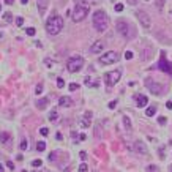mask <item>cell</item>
Masks as SVG:
<instances>
[{
  "label": "cell",
  "instance_id": "1",
  "mask_svg": "<svg viewBox=\"0 0 172 172\" xmlns=\"http://www.w3.org/2000/svg\"><path fill=\"white\" fill-rule=\"evenodd\" d=\"M93 27L98 30V32H106L108 30V25H109V18H108V14L104 13L103 10H98L93 13Z\"/></svg>",
  "mask_w": 172,
  "mask_h": 172
},
{
  "label": "cell",
  "instance_id": "2",
  "mask_svg": "<svg viewBox=\"0 0 172 172\" xmlns=\"http://www.w3.org/2000/svg\"><path fill=\"white\" fill-rule=\"evenodd\" d=\"M62 29H63V19L59 14H54L46 21V30L49 35H59Z\"/></svg>",
  "mask_w": 172,
  "mask_h": 172
},
{
  "label": "cell",
  "instance_id": "3",
  "mask_svg": "<svg viewBox=\"0 0 172 172\" xmlns=\"http://www.w3.org/2000/svg\"><path fill=\"white\" fill-rule=\"evenodd\" d=\"M115 29H117V32L123 38H126V40H133V38L136 36V32H134V29H133V25L128 24V22L123 21V19H119L117 22H115Z\"/></svg>",
  "mask_w": 172,
  "mask_h": 172
},
{
  "label": "cell",
  "instance_id": "4",
  "mask_svg": "<svg viewBox=\"0 0 172 172\" xmlns=\"http://www.w3.org/2000/svg\"><path fill=\"white\" fill-rule=\"evenodd\" d=\"M88 14V3L82 2V3H77L74 10H73V14H71V18H73L74 22H81L87 18Z\"/></svg>",
  "mask_w": 172,
  "mask_h": 172
},
{
  "label": "cell",
  "instance_id": "5",
  "mask_svg": "<svg viewBox=\"0 0 172 172\" xmlns=\"http://www.w3.org/2000/svg\"><path fill=\"white\" fill-rule=\"evenodd\" d=\"M82 66H84V59L79 57V55H74L66 62V68H68L70 73H77L79 70H82Z\"/></svg>",
  "mask_w": 172,
  "mask_h": 172
},
{
  "label": "cell",
  "instance_id": "6",
  "mask_svg": "<svg viewBox=\"0 0 172 172\" xmlns=\"http://www.w3.org/2000/svg\"><path fill=\"white\" fill-rule=\"evenodd\" d=\"M119 59H120L119 52H115V51H108V52H104L101 57H99V63H101V65H112V63L117 62Z\"/></svg>",
  "mask_w": 172,
  "mask_h": 172
},
{
  "label": "cell",
  "instance_id": "7",
  "mask_svg": "<svg viewBox=\"0 0 172 172\" xmlns=\"http://www.w3.org/2000/svg\"><path fill=\"white\" fill-rule=\"evenodd\" d=\"M120 76H122L120 70L109 71V73H106V76H104V81H106V84H108L109 87H112V85H115V84L120 81Z\"/></svg>",
  "mask_w": 172,
  "mask_h": 172
},
{
  "label": "cell",
  "instance_id": "8",
  "mask_svg": "<svg viewBox=\"0 0 172 172\" xmlns=\"http://www.w3.org/2000/svg\"><path fill=\"white\" fill-rule=\"evenodd\" d=\"M136 16H137V19H139L141 25L144 27V29H150L152 27V19H150V16H148L145 11H136Z\"/></svg>",
  "mask_w": 172,
  "mask_h": 172
},
{
  "label": "cell",
  "instance_id": "9",
  "mask_svg": "<svg viewBox=\"0 0 172 172\" xmlns=\"http://www.w3.org/2000/svg\"><path fill=\"white\" fill-rule=\"evenodd\" d=\"M145 85L153 95H161L163 93V85L158 84V82H155V81H152V79H145Z\"/></svg>",
  "mask_w": 172,
  "mask_h": 172
},
{
  "label": "cell",
  "instance_id": "10",
  "mask_svg": "<svg viewBox=\"0 0 172 172\" xmlns=\"http://www.w3.org/2000/svg\"><path fill=\"white\" fill-rule=\"evenodd\" d=\"M104 46H106V43H104L103 40H98V41H95L90 46V52L92 54H99V52H103Z\"/></svg>",
  "mask_w": 172,
  "mask_h": 172
},
{
  "label": "cell",
  "instance_id": "11",
  "mask_svg": "<svg viewBox=\"0 0 172 172\" xmlns=\"http://www.w3.org/2000/svg\"><path fill=\"white\" fill-rule=\"evenodd\" d=\"M59 106L60 108H71V106H73V99H71L70 96H60Z\"/></svg>",
  "mask_w": 172,
  "mask_h": 172
},
{
  "label": "cell",
  "instance_id": "12",
  "mask_svg": "<svg viewBox=\"0 0 172 172\" xmlns=\"http://www.w3.org/2000/svg\"><path fill=\"white\" fill-rule=\"evenodd\" d=\"M36 5H38V11H40V14L43 16L46 13V10L49 7V0H36Z\"/></svg>",
  "mask_w": 172,
  "mask_h": 172
},
{
  "label": "cell",
  "instance_id": "13",
  "mask_svg": "<svg viewBox=\"0 0 172 172\" xmlns=\"http://www.w3.org/2000/svg\"><path fill=\"white\" fill-rule=\"evenodd\" d=\"M0 144L5 145V147L11 145V134L10 133H2V134H0Z\"/></svg>",
  "mask_w": 172,
  "mask_h": 172
},
{
  "label": "cell",
  "instance_id": "14",
  "mask_svg": "<svg viewBox=\"0 0 172 172\" xmlns=\"http://www.w3.org/2000/svg\"><path fill=\"white\" fill-rule=\"evenodd\" d=\"M136 103H137V108H145L148 99L145 95H136Z\"/></svg>",
  "mask_w": 172,
  "mask_h": 172
},
{
  "label": "cell",
  "instance_id": "15",
  "mask_svg": "<svg viewBox=\"0 0 172 172\" xmlns=\"http://www.w3.org/2000/svg\"><path fill=\"white\" fill-rule=\"evenodd\" d=\"M134 150H136L137 153H147V147L144 145L141 141H136V142H134Z\"/></svg>",
  "mask_w": 172,
  "mask_h": 172
},
{
  "label": "cell",
  "instance_id": "16",
  "mask_svg": "<svg viewBox=\"0 0 172 172\" xmlns=\"http://www.w3.org/2000/svg\"><path fill=\"white\" fill-rule=\"evenodd\" d=\"M47 104H49V99L47 98H41V99H38V101H36V108L40 110H44L47 108Z\"/></svg>",
  "mask_w": 172,
  "mask_h": 172
},
{
  "label": "cell",
  "instance_id": "17",
  "mask_svg": "<svg viewBox=\"0 0 172 172\" xmlns=\"http://www.w3.org/2000/svg\"><path fill=\"white\" fill-rule=\"evenodd\" d=\"M159 68H161L163 71H168V73H172V70H171V66L168 62H164V57H161V60H159Z\"/></svg>",
  "mask_w": 172,
  "mask_h": 172
},
{
  "label": "cell",
  "instance_id": "18",
  "mask_svg": "<svg viewBox=\"0 0 172 172\" xmlns=\"http://www.w3.org/2000/svg\"><path fill=\"white\" fill-rule=\"evenodd\" d=\"M150 55H152V49H150V47L144 49V51H142V54H141V60H144V62H145V60H148V59H150Z\"/></svg>",
  "mask_w": 172,
  "mask_h": 172
},
{
  "label": "cell",
  "instance_id": "19",
  "mask_svg": "<svg viewBox=\"0 0 172 172\" xmlns=\"http://www.w3.org/2000/svg\"><path fill=\"white\" fill-rule=\"evenodd\" d=\"M90 120H92V112H87L84 114V120H82V126H88V123H90Z\"/></svg>",
  "mask_w": 172,
  "mask_h": 172
},
{
  "label": "cell",
  "instance_id": "20",
  "mask_svg": "<svg viewBox=\"0 0 172 172\" xmlns=\"http://www.w3.org/2000/svg\"><path fill=\"white\" fill-rule=\"evenodd\" d=\"M155 114H156V108H155V106L147 108V110H145V115H147V117H153Z\"/></svg>",
  "mask_w": 172,
  "mask_h": 172
},
{
  "label": "cell",
  "instance_id": "21",
  "mask_svg": "<svg viewBox=\"0 0 172 172\" xmlns=\"http://www.w3.org/2000/svg\"><path fill=\"white\" fill-rule=\"evenodd\" d=\"M49 120H51V122H57L59 120V112H57V110H52V112L49 114Z\"/></svg>",
  "mask_w": 172,
  "mask_h": 172
},
{
  "label": "cell",
  "instance_id": "22",
  "mask_svg": "<svg viewBox=\"0 0 172 172\" xmlns=\"http://www.w3.org/2000/svg\"><path fill=\"white\" fill-rule=\"evenodd\" d=\"M36 150L38 152H44V150H46V142H40V141H38V144H36Z\"/></svg>",
  "mask_w": 172,
  "mask_h": 172
},
{
  "label": "cell",
  "instance_id": "23",
  "mask_svg": "<svg viewBox=\"0 0 172 172\" xmlns=\"http://www.w3.org/2000/svg\"><path fill=\"white\" fill-rule=\"evenodd\" d=\"M85 85H88V87H96L98 84L93 79H90V77H85Z\"/></svg>",
  "mask_w": 172,
  "mask_h": 172
},
{
  "label": "cell",
  "instance_id": "24",
  "mask_svg": "<svg viewBox=\"0 0 172 172\" xmlns=\"http://www.w3.org/2000/svg\"><path fill=\"white\" fill-rule=\"evenodd\" d=\"M19 147H21V150H27V148H29V141H27V139H22Z\"/></svg>",
  "mask_w": 172,
  "mask_h": 172
},
{
  "label": "cell",
  "instance_id": "25",
  "mask_svg": "<svg viewBox=\"0 0 172 172\" xmlns=\"http://www.w3.org/2000/svg\"><path fill=\"white\" fill-rule=\"evenodd\" d=\"M3 19L7 22H11L13 21V16H11V13H3Z\"/></svg>",
  "mask_w": 172,
  "mask_h": 172
},
{
  "label": "cell",
  "instance_id": "26",
  "mask_svg": "<svg viewBox=\"0 0 172 172\" xmlns=\"http://www.w3.org/2000/svg\"><path fill=\"white\" fill-rule=\"evenodd\" d=\"M41 164H43L41 159H35V161H32V166H33V168H41Z\"/></svg>",
  "mask_w": 172,
  "mask_h": 172
},
{
  "label": "cell",
  "instance_id": "27",
  "mask_svg": "<svg viewBox=\"0 0 172 172\" xmlns=\"http://www.w3.org/2000/svg\"><path fill=\"white\" fill-rule=\"evenodd\" d=\"M41 92H43V84H38L36 88H35V93L36 95H41Z\"/></svg>",
  "mask_w": 172,
  "mask_h": 172
},
{
  "label": "cell",
  "instance_id": "28",
  "mask_svg": "<svg viewBox=\"0 0 172 172\" xmlns=\"http://www.w3.org/2000/svg\"><path fill=\"white\" fill-rule=\"evenodd\" d=\"M63 85H65V81L62 79V77H59V79H57V87L59 88H63Z\"/></svg>",
  "mask_w": 172,
  "mask_h": 172
},
{
  "label": "cell",
  "instance_id": "29",
  "mask_svg": "<svg viewBox=\"0 0 172 172\" xmlns=\"http://www.w3.org/2000/svg\"><path fill=\"white\" fill-rule=\"evenodd\" d=\"M123 122H125V126L128 130H131V122H130V119L128 117H123Z\"/></svg>",
  "mask_w": 172,
  "mask_h": 172
},
{
  "label": "cell",
  "instance_id": "30",
  "mask_svg": "<svg viewBox=\"0 0 172 172\" xmlns=\"http://www.w3.org/2000/svg\"><path fill=\"white\" fill-rule=\"evenodd\" d=\"M35 29H33V27H29V29H27V35H29V36H33V35H35Z\"/></svg>",
  "mask_w": 172,
  "mask_h": 172
},
{
  "label": "cell",
  "instance_id": "31",
  "mask_svg": "<svg viewBox=\"0 0 172 172\" xmlns=\"http://www.w3.org/2000/svg\"><path fill=\"white\" fill-rule=\"evenodd\" d=\"M22 24H24V18H21V16H19V18H16V25L21 27Z\"/></svg>",
  "mask_w": 172,
  "mask_h": 172
},
{
  "label": "cell",
  "instance_id": "32",
  "mask_svg": "<svg viewBox=\"0 0 172 172\" xmlns=\"http://www.w3.org/2000/svg\"><path fill=\"white\" fill-rule=\"evenodd\" d=\"M40 133H41V136H47L49 134V130L46 128V126H43V128L40 130Z\"/></svg>",
  "mask_w": 172,
  "mask_h": 172
},
{
  "label": "cell",
  "instance_id": "33",
  "mask_svg": "<svg viewBox=\"0 0 172 172\" xmlns=\"http://www.w3.org/2000/svg\"><path fill=\"white\" fill-rule=\"evenodd\" d=\"M125 59H126V60H131V59H133V52H131V51H126V52H125Z\"/></svg>",
  "mask_w": 172,
  "mask_h": 172
},
{
  "label": "cell",
  "instance_id": "34",
  "mask_svg": "<svg viewBox=\"0 0 172 172\" xmlns=\"http://www.w3.org/2000/svg\"><path fill=\"white\" fill-rule=\"evenodd\" d=\"M77 88H79V85H77V84H74V82H73V84H70V90H71V92L77 90Z\"/></svg>",
  "mask_w": 172,
  "mask_h": 172
},
{
  "label": "cell",
  "instance_id": "35",
  "mask_svg": "<svg viewBox=\"0 0 172 172\" xmlns=\"http://www.w3.org/2000/svg\"><path fill=\"white\" fill-rule=\"evenodd\" d=\"M79 171H81V172H87V171H88L87 164H81V166H79Z\"/></svg>",
  "mask_w": 172,
  "mask_h": 172
},
{
  "label": "cell",
  "instance_id": "36",
  "mask_svg": "<svg viewBox=\"0 0 172 172\" xmlns=\"http://www.w3.org/2000/svg\"><path fill=\"white\" fill-rule=\"evenodd\" d=\"M115 11H119V13H120V11H123V5L117 3V5H115Z\"/></svg>",
  "mask_w": 172,
  "mask_h": 172
},
{
  "label": "cell",
  "instance_id": "37",
  "mask_svg": "<svg viewBox=\"0 0 172 172\" xmlns=\"http://www.w3.org/2000/svg\"><path fill=\"white\" fill-rule=\"evenodd\" d=\"M115 106H117V101H110L109 103V109H115Z\"/></svg>",
  "mask_w": 172,
  "mask_h": 172
},
{
  "label": "cell",
  "instance_id": "38",
  "mask_svg": "<svg viewBox=\"0 0 172 172\" xmlns=\"http://www.w3.org/2000/svg\"><path fill=\"white\" fill-rule=\"evenodd\" d=\"M158 123H159V125H166V119H164V117H159V119H158Z\"/></svg>",
  "mask_w": 172,
  "mask_h": 172
},
{
  "label": "cell",
  "instance_id": "39",
  "mask_svg": "<svg viewBox=\"0 0 172 172\" xmlns=\"http://www.w3.org/2000/svg\"><path fill=\"white\" fill-rule=\"evenodd\" d=\"M147 171H148V172H155V171H156V166H148Z\"/></svg>",
  "mask_w": 172,
  "mask_h": 172
},
{
  "label": "cell",
  "instance_id": "40",
  "mask_svg": "<svg viewBox=\"0 0 172 172\" xmlns=\"http://www.w3.org/2000/svg\"><path fill=\"white\" fill-rule=\"evenodd\" d=\"M7 166H8V169H14V164H13V161H8V163H7Z\"/></svg>",
  "mask_w": 172,
  "mask_h": 172
},
{
  "label": "cell",
  "instance_id": "41",
  "mask_svg": "<svg viewBox=\"0 0 172 172\" xmlns=\"http://www.w3.org/2000/svg\"><path fill=\"white\" fill-rule=\"evenodd\" d=\"M81 159H87V153L85 152H81Z\"/></svg>",
  "mask_w": 172,
  "mask_h": 172
},
{
  "label": "cell",
  "instance_id": "42",
  "mask_svg": "<svg viewBox=\"0 0 172 172\" xmlns=\"http://www.w3.org/2000/svg\"><path fill=\"white\" fill-rule=\"evenodd\" d=\"M44 63H46L47 66H52V62H51V60H49V59H46V60H44Z\"/></svg>",
  "mask_w": 172,
  "mask_h": 172
},
{
  "label": "cell",
  "instance_id": "43",
  "mask_svg": "<svg viewBox=\"0 0 172 172\" xmlns=\"http://www.w3.org/2000/svg\"><path fill=\"white\" fill-rule=\"evenodd\" d=\"M126 2H128L130 5H136V3H137V0H126Z\"/></svg>",
  "mask_w": 172,
  "mask_h": 172
},
{
  "label": "cell",
  "instance_id": "44",
  "mask_svg": "<svg viewBox=\"0 0 172 172\" xmlns=\"http://www.w3.org/2000/svg\"><path fill=\"white\" fill-rule=\"evenodd\" d=\"M5 3H7V5H13L14 0H5Z\"/></svg>",
  "mask_w": 172,
  "mask_h": 172
},
{
  "label": "cell",
  "instance_id": "45",
  "mask_svg": "<svg viewBox=\"0 0 172 172\" xmlns=\"http://www.w3.org/2000/svg\"><path fill=\"white\" fill-rule=\"evenodd\" d=\"M166 106H168V109H172V101H168V103H166Z\"/></svg>",
  "mask_w": 172,
  "mask_h": 172
},
{
  "label": "cell",
  "instance_id": "46",
  "mask_svg": "<svg viewBox=\"0 0 172 172\" xmlns=\"http://www.w3.org/2000/svg\"><path fill=\"white\" fill-rule=\"evenodd\" d=\"M21 3H22V5H25V3H29V0H21Z\"/></svg>",
  "mask_w": 172,
  "mask_h": 172
},
{
  "label": "cell",
  "instance_id": "47",
  "mask_svg": "<svg viewBox=\"0 0 172 172\" xmlns=\"http://www.w3.org/2000/svg\"><path fill=\"white\" fill-rule=\"evenodd\" d=\"M0 172H3V166L2 164H0Z\"/></svg>",
  "mask_w": 172,
  "mask_h": 172
},
{
  "label": "cell",
  "instance_id": "48",
  "mask_svg": "<svg viewBox=\"0 0 172 172\" xmlns=\"http://www.w3.org/2000/svg\"><path fill=\"white\" fill-rule=\"evenodd\" d=\"M0 10H2V5H0Z\"/></svg>",
  "mask_w": 172,
  "mask_h": 172
}]
</instances>
